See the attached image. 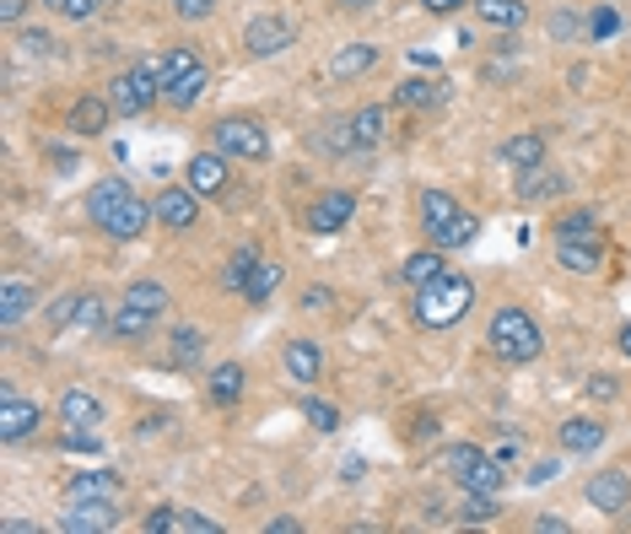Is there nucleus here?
I'll list each match as a JSON object with an SVG mask.
<instances>
[{"label":"nucleus","mask_w":631,"mask_h":534,"mask_svg":"<svg viewBox=\"0 0 631 534\" xmlns=\"http://www.w3.org/2000/svg\"><path fill=\"white\" fill-rule=\"evenodd\" d=\"M81 211H87V221H92L103 238H114V244H136L140 233L157 221L151 200H140L125 178H98V184L87 189V206H81Z\"/></svg>","instance_id":"1"},{"label":"nucleus","mask_w":631,"mask_h":534,"mask_svg":"<svg viewBox=\"0 0 631 534\" xmlns=\"http://www.w3.org/2000/svg\"><path fill=\"white\" fill-rule=\"evenodd\" d=\"M486 352L502 367H529V362L545 356V329H540V319L529 308L507 303V308H496L486 319Z\"/></svg>","instance_id":"2"},{"label":"nucleus","mask_w":631,"mask_h":534,"mask_svg":"<svg viewBox=\"0 0 631 534\" xmlns=\"http://www.w3.org/2000/svg\"><path fill=\"white\" fill-rule=\"evenodd\" d=\"M470 308H475V281L470 276H437L432 286H421L416 297H411V314H416L421 329H454V324L470 319Z\"/></svg>","instance_id":"3"},{"label":"nucleus","mask_w":631,"mask_h":534,"mask_svg":"<svg viewBox=\"0 0 631 534\" xmlns=\"http://www.w3.org/2000/svg\"><path fill=\"white\" fill-rule=\"evenodd\" d=\"M416 211H421V227H426V244H437L443 254L470 249V244H475V233H481V221L464 211L448 189H421Z\"/></svg>","instance_id":"4"},{"label":"nucleus","mask_w":631,"mask_h":534,"mask_svg":"<svg viewBox=\"0 0 631 534\" xmlns=\"http://www.w3.org/2000/svg\"><path fill=\"white\" fill-rule=\"evenodd\" d=\"M157 71H162V103L168 108H195L200 98H206L210 60L195 49V43H174V49L157 60Z\"/></svg>","instance_id":"5"},{"label":"nucleus","mask_w":631,"mask_h":534,"mask_svg":"<svg viewBox=\"0 0 631 534\" xmlns=\"http://www.w3.org/2000/svg\"><path fill=\"white\" fill-rule=\"evenodd\" d=\"M443 475L454 481L459 492H502L507 486V469L491 459L481 443H448L443 448Z\"/></svg>","instance_id":"6"},{"label":"nucleus","mask_w":631,"mask_h":534,"mask_svg":"<svg viewBox=\"0 0 631 534\" xmlns=\"http://www.w3.org/2000/svg\"><path fill=\"white\" fill-rule=\"evenodd\" d=\"M108 98H114V108H119L125 119L151 113V108L162 103V71H157V60H136V66H125V71L108 81Z\"/></svg>","instance_id":"7"},{"label":"nucleus","mask_w":631,"mask_h":534,"mask_svg":"<svg viewBox=\"0 0 631 534\" xmlns=\"http://www.w3.org/2000/svg\"><path fill=\"white\" fill-rule=\"evenodd\" d=\"M216 151H227L233 162H265V157H270V130H265V119H254V113H227V119H216Z\"/></svg>","instance_id":"8"},{"label":"nucleus","mask_w":631,"mask_h":534,"mask_svg":"<svg viewBox=\"0 0 631 534\" xmlns=\"http://www.w3.org/2000/svg\"><path fill=\"white\" fill-rule=\"evenodd\" d=\"M297 43V22L286 11H254L244 22V55L248 60H276Z\"/></svg>","instance_id":"9"},{"label":"nucleus","mask_w":631,"mask_h":534,"mask_svg":"<svg viewBox=\"0 0 631 534\" xmlns=\"http://www.w3.org/2000/svg\"><path fill=\"white\" fill-rule=\"evenodd\" d=\"M351 216H356V195L351 189H324L308 200V211H303V227L314 233V238H335V233H346Z\"/></svg>","instance_id":"10"},{"label":"nucleus","mask_w":631,"mask_h":534,"mask_svg":"<svg viewBox=\"0 0 631 534\" xmlns=\"http://www.w3.org/2000/svg\"><path fill=\"white\" fill-rule=\"evenodd\" d=\"M38 427H43V405L6 384V389H0V443L17 448V443H28Z\"/></svg>","instance_id":"11"},{"label":"nucleus","mask_w":631,"mask_h":534,"mask_svg":"<svg viewBox=\"0 0 631 534\" xmlns=\"http://www.w3.org/2000/svg\"><path fill=\"white\" fill-rule=\"evenodd\" d=\"M583 497H589V507L604 513V518H627V513H631V475L621 469V464L594 469V475H589V486H583Z\"/></svg>","instance_id":"12"},{"label":"nucleus","mask_w":631,"mask_h":534,"mask_svg":"<svg viewBox=\"0 0 631 534\" xmlns=\"http://www.w3.org/2000/svg\"><path fill=\"white\" fill-rule=\"evenodd\" d=\"M233 157L227 151H195L189 162H184V184L200 195V200H216V195H227V184H233V168H227Z\"/></svg>","instance_id":"13"},{"label":"nucleus","mask_w":631,"mask_h":534,"mask_svg":"<svg viewBox=\"0 0 631 534\" xmlns=\"http://www.w3.org/2000/svg\"><path fill=\"white\" fill-rule=\"evenodd\" d=\"M119 119V108H114V98H98V92H81L76 103H70L66 113V130L76 136V141H98V136H108V125Z\"/></svg>","instance_id":"14"},{"label":"nucleus","mask_w":631,"mask_h":534,"mask_svg":"<svg viewBox=\"0 0 631 534\" xmlns=\"http://www.w3.org/2000/svg\"><path fill=\"white\" fill-rule=\"evenodd\" d=\"M55 416H60V427H70V432H98L103 427V399L92 389H81V384H66L60 389V399H55Z\"/></svg>","instance_id":"15"},{"label":"nucleus","mask_w":631,"mask_h":534,"mask_svg":"<svg viewBox=\"0 0 631 534\" xmlns=\"http://www.w3.org/2000/svg\"><path fill=\"white\" fill-rule=\"evenodd\" d=\"M151 211H157V221H162L168 233H189V227L200 221V195H195L189 184H168V189L151 200Z\"/></svg>","instance_id":"16"},{"label":"nucleus","mask_w":631,"mask_h":534,"mask_svg":"<svg viewBox=\"0 0 631 534\" xmlns=\"http://www.w3.org/2000/svg\"><path fill=\"white\" fill-rule=\"evenodd\" d=\"M119 524V497H87L70 502V513H60V530L66 534H103Z\"/></svg>","instance_id":"17"},{"label":"nucleus","mask_w":631,"mask_h":534,"mask_svg":"<svg viewBox=\"0 0 631 534\" xmlns=\"http://www.w3.org/2000/svg\"><path fill=\"white\" fill-rule=\"evenodd\" d=\"M604 437H610V427H604V416H566L556 427V443H561V454H599L604 448Z\"/></svg>","instance_id":"18"},{"label":"nucleus","mask_w":631,"mask_h":534,"mask_svg":"<svg viewBox=\"0 0 631 534\" xmlns=\"http://www.w3.org/2000/svg\"><path fill=\"white\" fill-rule=\"evenodd\" d=\"M38 297H43L38 281H28V276H6V281H0V329L11 335V329L38 308Z\"/></svg>","instance_id":"19"},{"label":"nucleus","mask_w":631,"mask_h":534,"mask_svg":"<svg viewBox=\"0 0 631 534\" xmlns=\"http://www.w3.org/2000/svg\"><path fill=\"white\" fill-rule=\"evenodd\" d=\"M280 367H286V378L292 384H318V373H324V352H318V340H303V335H292L286 346H280Z\"/></svg>","instance_id":"20"},{"label":"nucleus","mask_w":631,"mask_h":534,"mask_svg":"<svg viewBox=\"0 0 631 534\" xmlns=\"http://www.w3.org/2000/svg\"><path fill=\"white\" fill-rule=\"evenodd\" d=\"M157 324H162L157 314H146V308H136V303H119V308H114V319H108L103 340H114V346H140Z\"/></svg>","instance_id":"21"},{"label":"nucleus","mask_w":631,"mask_h":534,"mask_svg":"<svg viewBox=\"0 0 631 534\" xmlns=\"http://www.w3.org/2000/svg\"><path fill=\"white\" fill-rule=\"evenodd\" d=\"M556 244H604V221H599L594 206H572V211L556 216Z\"/></svg>","instance_id":"22"},{"label":"nucleus","mask_w":631,"mask_h":534,"mask_svg":"<svg viewBox=\"0 0 631 534\" xmlns=\"http://www.w3.org/2000/svg\"><path fill=\"white\" fill-rule=\"evenodd\" d=\"M378 60H384L378 43H341V49L329 55V76H335V81H362Z\"/></svg>","instance_id":"23"},{"label":"nucleus","mask_w":631,"mask_h":534,"mask_svg":"<svg viewBox=\"0 0 631 534\" xmlns=\"http://www.w3.org/2000/svg\"><path fill=\"white\" fill-rule=\"evenodd\" d=\"M87 497H119L125 502V475L119 469H81L66 481V502H87Z\"/></svg>","instance_id":"24"},{"label":"nucleus","mask_w":631,"mask_h":534,"mask_svg":"<svg viewBox=\"0 0 631 534\" xmlns=\"http://www.w3.org/2000/svg\"><path fill=\"white\" fill-rule=\"evenodd\" d=\"M437 276H448V254L437 249H416V254H405V265H400V281L411 286V291H421V286H432Z\"/></svg>","instance_id":"25"},{"label":"nucleus","mask_w":631,"mask_h":534,"mask_svg":"<svg viewBox=\"0 0 631 534\" xmlns=\"http://www.w3.org/2000/svg\"><path fill=\"white\" fill-rule=\"evenodd\" d=\"M244 384H248L244 362H216V367H210V378H206V399L227 411V405H238V399H244Z\"/></svg>","instance_id":"26"},{"label":"nucleus","mask_w":631,"mask_h":534,"mask_svg":"<svg viewBox=\"0 0 631 534\" xmlns=\"http://www.w3.org/2000/svg\"><path fill=\"white\" fill-rule=\"evenodd\" d=\"M496 157L513 168V174H529V168H545V136H534V130H524V136H507V141L496 146Z\"/></svg>","instance_id":"27"},{"label":"nucleus","mask_w":631,"mask_h":534,"mask_svg":"<svg viewBox=\"0 0 631 534\" xmlns=\"http://www.w3.org/2000/svg\"><path fill=\"white\" fill-rule=\"evenodd\" d=\"M502 518V492H464L454 507V524H475V530H486V524H496Z\"/></svg>","instance_id":"28"},{"label":"nucleus","mask_w":631,"mask_h":534,"mask_svg":"<svg viewBox=\"0 0 631 534\" xmlns=\"http://www.w3.org/2000/svg\"><path fill=\"white\" fill-rule=\"evenodd\" d=\"M475 17L496 33H519L529 22V0H475Z\"/></svg>","instance_id":"29"},{"label":"nucleus","mask_w":631,"mask_h":534,"mask_svg":"<svg viewBox=\"0 0 631 534\" xmlns=\"http://www.w3.org/2000/svg\"><path fill=\"white\" fill-rule=\"evenodd\" d=\"M556 195H566V174H556L551 162L519 174V200H524V206H534V200H556Z\"/></svg>","instance_id":"30"},{"label":"nucleus","mask_w":631,"mask_h":534,"mask_svg":"<svg viewBox=\"0 0 631 534\" xmlns=\"http://www.w3.org/2000/svg\"><path fill=\"white\" fill-rule=\"evenodd\" d=\"M443 98H448V87H443L437 76H432V81H426V76H405V81L394 87V103L400 108H437Z\"/></svg>","instance_id":"31"},{"label":"nucleus","mask_w":631,"mask_h":534,"mask_svg":"<svg viewBox=\"0 0 631 534\" xmlns=\"http://www.w3.org/2000/svg\"><path fill=\"white\" fill-rule=\"evenodd\" d=\"M556 265L566 276H599L604 270V244H556Z\"/></svg>","instance_id":"32"},{"label":"nucleus","mask_w":631,"mask_h":534,"mask_svg":"<svg viewBox=\"0 0 631 534\" xmlns=\"http://www.w3.org/2000/svg\"><path fill=\"white\" fill-rule=\"evenodd\" d=\"M351 130H356V146H362V151L384 146V136H388V108L384 103H362L356 113H351Z\"/></svg>","instance_id":"33"},{"label":"nucleus","mask_w":631,"mask_h":534,"mask_svg":"<svg viewBox=\"0 0 631 534\" xmlns=\"http://www.w3.org/2000/svg\"><path fill=\"white\" fill-rule=\"evenodd\" d=\"M280 281H286L280 259H259V265H254V276L244 281V303H254V308H265V303H270V297L280 291Z\"/></svg>","instance_id":"34"},{"label":"nucleus","mask_w":631,"mask_h":534,"mask_svg":"<svg viewBox=\"0 0 631 534\" xmlns=\"http://www.w3.org/2000/svg\"><path fill=\"white\" fill-rule=\"evenodd\" d=\"M314 146L324 157H367L362 146H356V130H351V119H329L324 130L314 136Z\"/></svg>","instance_id":"35"},{"label":"nucleus","mask_w":631,"mask_h":534,"mask_svg":"<svg viewBox=\"0 0 631 534\" xmlns=\"http://www.w3.org/2000/svg\"><path fill=\"white\" fill-rule=\"evenodd\" d=\"M259 259H265V249H259V244H238V249H233V259L221 265V291H238V297H244V281L254 276V265H259Z\"/></svg>","instance_id":"36"},{"label":"nucleus","mask_w":631,"mask_h":534,"mask_svg":"<svg viewBox=\"0 0 631 534\" xmlns=\"http://www.w3.org/2000/svg\"><path fill=\"white\" fill-rule=\"evenodd\" d=\"M125 303H136L146 314H157V319H168V303H174V291L162 281H151V276H140V281L125 286Z\"/></svg>","instance_id":"37"},{"label":"nucleus","mask_w":631,"mask_h":534,"mask_svg":"<svg viewBox=\"0 0 631 534\" xmlns=\"http://www.w3.org/2000/svg\"><path fill=\"white\" fill-rule=\"evenodd\" d=\"M200 352H206V335H200L195 324H178L174 335H168V362H174V367H195Z\"/></svg>","instance_id":"38"},{"label":"nucleus","mask_w":631,"mask_h":534,"mask_svg":"<svg viewBox=\"0 0 631 534\" xmlns=\"http://www.w3.org/2000/svg\"><path fill=\"white\" fill-rule=\"evenodd\" d=\"M297 411H303V422H308L314 432H324V437L341 432V405H329V399H318V394H303Z\"/></svg>","instance_id":"39"},{"label":"nucleus","mask_w":631,"mask_h":534,"mask_svg":"<svg viewBox=\"0 0 631 534\" xmlns=\"http://www.w3.org/2000/svg\"><path fill=\"white\" fill-rule=\"evenodd\" d=\"M55 17H66V22H92V17H103L108 0H43Z\"/></svg>","instance_id":"40"},{"label":"nucleus","mask_w":631,"mask_h":534,"mask_svg":"<svg viewBox=\"0 0 631 534\" xmlns=\"http://www.w3.org/2000/svg\"><path fill=\"white\" fill-rule=\"evenodd\" d=\"M76 308H81V291H66V297H55V303H49V329H55V335H66L70 324H76Z\"/></svg>","instance_id":"41"},{"label":"nucleus","mask_w":631,"mask_h":534,"mask_svg":"<svg viewBox=\"0 0 631 534\" xmlns=\"http://www.w3.org/2000/svg\"><path fill=\"white\" fill-rule=\"evenodd\" d=\"M140 530H146V534H174L178 530V507H174V502H157V507L140 518Z\"/></svg>","instance_id":"42"},{"label":"nucleus","mask_w":631,"mask_h":534,"mask_svg":"<svg viewBox=\"0 0 631 534\" xmlns=\"http://www.w3.org/2000/svg\"><path fill=\"white\" fill-rule=\"evenodd\" d=\"M545 28H551V38H556V43H572V38L583 33L589 22H583L578 11H551V22H545Z\"/></svg>","instance_id":"43"},{"label":"nucleus","mask_w":631,"mask_h":534,"mask_svg":"<svg viewBox=\"0 0 631 534\" xmlns=\"http://www.w3.org/2000/svg\"><path fill=\"white\" fill-rule=\"evenodd\" d=\"M178 534H221V524L210 513H195V507H178Z\"/></svg>","instance_id":"44"},{"label":"nucleus","mask_w":631,"mask_h":534,"mask_svg":"<svg viewBox=\"0 0 631 534\" xmlns=\"http://www.w3.org/2000/svg\"><path fill=\"white\" fill-rule=\"evenodd\" d=\"M178 22H210L216 17V0H168Z\"/></svg>","instance_id":"45"},{"label":"nucleus","mask_w":631,"mask_h":534,"mask_svg":"<svg viewBox=\"0 0 631 534\" xmlns=\"http://www.w3.org/2000/svg\"><path fill=\"white\" fill-rule=\"evenodd\" d=\"M583 394H589V399H599V405H610V399H621V378H610V373H594V378L583 384Z\"/></svg>","instance_id":"46"},{"label":"nucleus","mask_w":631,"mask_h":534,"mask_svg":"<svg viewBox=\"0 0 631 534\" xmlns=\"http://www.w3.org/2000/svg\"><path fill=\"white\" fill-rule=\"evenodd\" d=\"M491 459L502 464V469H519V464H524V443H519V437H502V443L491 448Z\"/></svg>","instance_id":"47"},{"label":"nucleus","mask_w":631,"mask_h":534,"mask_svg":"<svg viewBox=\"0 0 631 534\" xmlns=\"http://www.w3.org/2000/svg\"><path fill=\"white\" fill-rule=\"evenodd\" d=\"M22 17H28V0H0V28H6V33H17Z\"/></svg>","instance_id":"48"},{"label":"nucleus","mask_w":631,"mask_h":534,"mask_svg":"<svg viewBox=\"0 0 631 534\" xmlns=\"http://www.w3.org/2000/svg\"><path fill=\"white\" fill-rule=\"evenodd\" d=\"M561 475V459H534L529 464V486H545V481H556Z\"/></svg>","instance_id":"49"},{"label":"nucleus","mask_w":631,"mask_h":534,"mask_svg":"<svg viewBox=\"0 0 631 534\" xmlns=\"http://www.w3.org/2000/svg\"><path fill=\"white\" fill-rule=\"evenodd\" d=\"M615 28H621V17H615V11H594V17H589V38H610Z\"/></svg>","instance_id":"50"},{"label":"nucleus","mask_w":631,"mask_h":534,"mask_svg":"<svg viewBox=\"0 0 631 534\" xmlns=\"http://www.w3.org/2000/svg\"><path fill=\"white\" fill-rule=\"evenodd\" d=\"M329 303H335V291H329V286H308V291H303V308H308V314H324Z\"/></svg>","instance_id":"51"},{"label":"nucleus","mask_w":631,"mask_h":534,"mask_svg":"<svg viewBox=\"0 0 631 534\" xmlns=\"http://www.w3.org/2000/svg\"><path fill=\"white\" fill-rule=\"evenodd\" d=\"M464 6H470V0H421V11H426V17H459Z\"/></svg>","instance_id":"52"},{"label":"nucleus","mask_w":631,"mask_h":534,"mask_svg":"<svg viewBox=\"0 0 631 534\" xmlns=\"http://www.w3.org/2000/svg\"><path fill=\"white\" fill-rule=\"evenodd\" d=\"M534 530H540V534H566L572 524H566V518H556V513H540V518H534Z\"/></svg>","instance_id":"53"},{"label":"nucleus","mask_w":631,"mask_h":534,"mask_svg":"<svg viewBox=\"0 0 631 534\" xmlns=\"http://www.w3.org/2000/svg\"><path fill=\"white\" fill-rule=\"evenodd\" d=\"M378 0H335V11H346V17H362V11H373Z\"/></svg>","instance_id":"54"},{"label":"nucleus","mask_w":631,"mask_h":534,"mask_svg":"<svg viewBox=\"0 0 631 534\" xmlns=\"http://www.w3.org/2000/svg\"><path fill=\"white\" fill-rule=\"evenodd\" d=\"M265 534H303V524H297V518H270Z\"/></svg>","instance_id":"55"},{"label":"nucleus","mask_w":631,"mask_h":534,"mask_svg":"<svg viewBox=\"0 0 631 534\" xmlns=\"http://www.w3.org/2000/svg\"><path fill=\"white\" fill-rule=\"evenodd\" d=\"M341 475H346V481H362V475H367V464H362L356 454H351V459L341 464Z\"/></svg>","instance_id":"56"},{"label":"nucleus","mask_w":631,"mask_h":534,"mask_svg":"<svg viewBox=\"0 0 631 534\" xmlns=\"http://www.w3.org/2000/svg\"><path fill=\"white\" fill-rule=\"evenodd\" d=\"M615 352L631 356V324H621V329H615Z\"/></svg>","instance_id":"57"}]
</instances>
